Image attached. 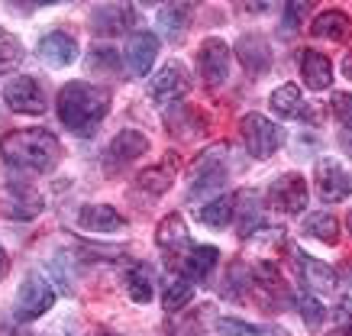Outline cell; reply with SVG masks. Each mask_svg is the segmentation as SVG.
<instances>
[{
	"mask_svg": "<svg viewBox=\"0 0 352 336\" xmlns=\"http://www.w3.org/2000/svg\"><path fill=\"white\" fill-rule=\"evenodd\" d=\"M217 330L223 336H288V330H281V326L245 324V320H236V317H220V320H217Z\"/></svg>",
	"mask_w": 352,
	"mask_h": 336,
	"instance_id": "cell-28",
	"label": "cell"
},
{
	"mask_svg": "<svg viewBox=\"0 0 352 336\" xmlns=\"http://www.w3.org/2000/svg\"><path fill=\"white\" fill-rule=\"evenodd\" d=\"M191 294H194V282L191 278H184V275H178V278L168 284V291H165L162 304H165V311H168V314H175V311H182L184 304L191 301Z\"/></svg>",
	"mask_w": 352,
	"mask_h": 336,
	"instance_id": "cell-31",
	"label": "cell"
},
{
	"mask_svg": "<svg viewBox=\"0 0 352 336\" xmlns=\"http://www.w3.org/2000/svg\"><path fill=\"white\" fill-rule=\"evenodd\" d=\"M197 68H201V78L210 87L223 85L226 75H230V45L223 39H217V36L204 39L201 52H197Z\"/></svg>",
	"mask_w": 352,
	"mask_h": 336,
	"instance_id": "cell-10",
	"label": "cell"
},
{
	"mask_svg": "<svg viewBox=\"0 0 352 336\" xmlns=\"http://www.w3.org/2000/svg\"><path fill=\"white\" fill-rule=\"evenodd\" d=\"M272 110H275L281 120L304 117V100H300V87H298V85H281L275 94H272Z\"/></svg>",
	"mask_w": 352,
	"mask_h": 336,
	"instance_id": "cell-27",
	"label": "cell"
},
{
	"mask_svg": "<svg viewBox=\"0 0 352 336\" xmlns=\"http://www.w3.org/2000/svg\"><path fill=\"white\" fill-rule=\"evenodd\" d=\"M139 191H149L152 197H159V194H165V191H168L171 188V172L168 168H146V172L139 175Z\"/></svg>",
	"mask_w": 352,
	"mask_h": 336,
	"instance_id": "cell-32",
	"label": "cell"
},
{
	"mask_svg": "<svg viewBox=\"0 0 352 336\" xmlns=\"http://www.w3.org/2000/svg\"><path fill=\"white\" fill-rule=\"evenodd\" d=\"M155 243H159V249L168 252L171 262H175L188 246H191V236H188L184 220L178 217V214H168V217L159 223V229H155Z\"/></svg>",
	"mask_w": 352,
	"mask_h": 336,
	"instance_id": "cell-19",
	"label": "cell"
},
{
	"mask_svg": "<svg viewBox=\"0 0 352 336\" xmlns=\"http://www.w3.org/2000/svg\"><path fill=\"white\" fill-rule=\"evenodd\" d=\"M55 304V291L52 284L45 282L39 271H30L26 278H23L20 291H16V320L20 324H32V320H39L45 311H52Z\"/></svg>",
	"mask_w": 352,
	"mask_h": 336,
	"instance_id": "cell-3",
	"label": "cell"
},
{
	"mask_svg": "<svg viewBox=\"0 0 352 336\" xmlns=\"http://www.w3.org/2000/svg\"><path fill=\"white\" fill-rule=\"evenodd\" d=\"M291 256H294V265H298L300 278H304V284H307V288L323 291V294H333L336 288H340V275H336L327 262L314 259V256H307V252L298 249V246H291Z\"/></svg>",
	"mask_w": 352,
	"mask_h": 336,
	"instance_id": "cell-11",
	"label": "cell"
},
{
	"mask_svg": "<svg viewBox=\"0 0 352 336\" xmlns=\"http://www.w3.org/2000/svg\"><path fill=\"white\" fill-rule=\"evenodd\" d=\"M0 210L13 220H32L43 214V197L26 185H10L3 201H0Z\"/></svg>",
	"mask_w": 352,
	"mask_h": 336,
	"instance_id": "cell-14",
	"label": "cell"
},
{
	"mask_svg": "<svg viewBox=\"0 0 352 336\" xmlns=\"http://www.w3.org/2000/svg\"><path fill=\"white\" fill-rule=\"evenodd\" d=\"M304 233H310L327 246H336L340 243V220L333 217L330 210H314V214L304 217Z\"/></svg>",
	"mask_w": 352,
	"mask_h": 336,
	"instance_id": "cell-25",
	"label": "cell"
},
{
	"mask_svg": "<svg viewBox=\"0 0 352 336\" xmlns=\"http://www.w3.org/2000/svg\"><path fill=\"white\" fill-rule=\"evenodd\" d=\"M307 181H304V175L298 172H285L278 175L275 181H272V188H268V201H272V207L275 210H281V214H300L304 207H307Z\"/></svg>",
	"mask_w": 352,
	"mask_h": 336,
	"instance_id": "cell-7",
	"label": "cell"
},
{
	"mask_svg": "<svg viewBox=\"0 0 352 336\" xmlns=\"http://www.w3.org/2000/svg\"><path fill=\"white\" fill-rule=\"evenodd\" d=\"M13 336H39V333H30V330H20V333H13Z\"/></svg>",
	"mask_w": 352,
	"mask_h": 336,
	"instance_id": "cell-38",
	"label": "cell"
},
{
	"mask_svg": "<svg viewBox=\"0 0 352 336\" xmlns=\"http://www.w3.org/2000/svg\"><path fill=\"white\" fill-rule=\"evenodd\" d=\"M330 113L342 123V130L352 133V94H346V91H333V98H330Z\"/></svg>",
	"mask_w": 352,
	"mask_h": 336,
	"instance_id": "cell-34",
	"label": "cell"
},
{
	"mask_svg": "<svg viewBox=\"0 0 352 336\" xmlns=\"http://www.w3.org/2000/svg\"><path fill=\"white\" fill-rule=\"evenodd\" d=\"M133 20H136V13L129 7H100V10L91 13V30L100 36H117L126 33Z\"/></svg>",
	"mask_w": 352,
	"mask_h": 336,
	"instance_id": "cell-23",
	"label": "cell"
},
{
	"mask_svg": "<svg viewBox=\"0 0 352 336\" xmlns=\"http://www.w3.org/2000/svg\"><path fill=\"white\" fill-rule=\"evenodd\" d=\"M197 217H201V223H207V227H230V220H233V197H217V201H210V204H204L201 210H197Z\"/></svg>",
	"mask_w": 352,
	"mask_h": 336,
	"instance_id": "cell-30",
	"label": "cell"
},
{
	"mask_svg": "<svg viewBox=\"0 0 352 336\" xmlns=\"http://www.w3.org/2000/svg\"><path fill=\"white\" fill-rule=\"evenodd\" d=\"M226 152H230V146H214V149H207L191 165V194L194 197L210 194V191H217L226 181Z\"/></svg>",
	"mask_w": 352,
	"mask_h": 336,
	"instance_id": "cell-5",
	"label": "cell"
},
{
	"mask_svg": "<svg viewBox=\"0 0 352 336\" xmlns=\"http://www.w3.org/2000/svg\"><path fill=\"white\" fill-rule=\"evenodd\" d=\"M236 55H239L243 68L252 78H262L268 68H272V49H268V43L256 33H245L243 39L236 43Z\"/></svg>",
	"mask_w": 352,
	"mask_h": 336,
	"instance_id": "cell-15",
	"label": "cell"
},
{
	"mask_svg": "<svg viewBox=\"0 0 352 336\" xmlns=\"http://www.w3.org/2000/svg\"><path fill=\"white\" fill-rule=\"evenodd\" d=\"M149 152V139L142 136L139 130H120L113 136V142L107 146V162L110 165H129L136 162L139 155Z\"/></svg>",
	"mask_w": 352,
	"mask_h": 336,
	"instance_id": "cell-18",
	"label": "cell"
},
{
	"mask_svg": "<svg viewBox=\"0 0 352 336\" xmlns=\"http://www.w3.org/2000/svg\"><path fill=\"white\" fill-rule=\"evenodd\" d=\"M217 259H220L217 246H197V243H191V246L171 262V265H178V271H182L184 278H191V282H204V278L214 271Z\"/></svg>",
	"mask_w": 352,
	"mask_h": 336,
	"instance_id": "cell-13",
	"label": "cell"
},
{
	"mask_svg": "<svg viewBox=\"0 0 352 336\" xmlns=\"http://www.w3.org/2000/svg\"><path fill=\"white\" fill-rule=\"evenodd\" d=\"M346 223H349V233H352V210H349V220H346Z\"/></svg>",
	"mask_w": 352,
	"mask_h": 336,
	"instance_id": "cell-39",
	"label": "cell"
},
{
	"mask_svg": "<svg viewBox=\"0 0 352 336\" xmlns=\"http://www.w3.org/2000/svg\"><path fill=\"white\" fill-rule=\"evenodd\" d=\"M107 113L110 91H104V87L87 85V81H72L58 91V117L81 139H91Z\"/></svg>",
	"mask_w": 352,
	"mask_h": 336,
	"instance_id": "cell-1",
	"label": "cell"
},
{
	"mask_svg": "<svg viewBox=\"0 0 352 336\" xmlns=\"http://www.w3.org/2000/svg\"><path fill=\"white\" fill-rule=\"evenodd\" d=\"M78 223L87 233H117V229L126 227V217L117 214V207H110V204H87L81 210Z\"/></svg>",
	"mask_w": 352,
	"mask_h": 336,
	"instance_id": "cell-20",
	"label": "cell"
},
{
	"mask_svg": "<svg viewBox=\"0 0 352 336\" xmlns=\"http://www.w3.org/2000/svg\"><path fill=\"white\" fill-rule=\"evenodd\" d=\"M314 181H317V191H320L323 204H342V201L352 194V175L346 172L342 162L333 159V155H323L320 162H317Z\"/></svg>",
	"mask_w": 352,
	"mask_h": 336,
	"instance_id": "cell-6",
	"label": "cell"
},
{
	"mask_svg": "<svg viewBox=\"0 0 352 336\" xmlns=\"http://www.w3.org/2000/svg\"><path fill=\"white\" fill-rule=\"evenodd\" d=\"M20 65H23V43L10 33V30L0 26V78L13 75Z\"/></svg>",
	"mask_w": 352,
	"mask_h": 336,
	"instance_id": "cell-29",
	"label": "cell"
},
{
	"mask_svg": "<svg viewBox=\"0 0 352 336\" xmlns=\"http://www.w3.org/2000/svg\"><path fill=\"white\" fill-rule=\"evenodd\" d=\"M300 75H304L310 91H327L333 85L330 58L323 52H317V49H304V55H300Z\"/></svg>",
	"mask_w": 352,
	"mask_h": 336,
	"instance_id": "cell-22",
	"label": "cell"
},
{
	"mask_svg": "<svg viewBox=\"0 0 352 336\" xmlns=\"http://www.w3.org/2000/svg\"><path fill=\"white\" fill-rule=\"evenodd\" d=\"M39 58H43L49 68H65V65H72V62L78 58V43H75V36L62 33V30H55V33L43 36V39H39Z\"/></svg>",
	"mask_w": 352,
	"mask_h": 336,
	"instance_id": "cell-16",
	"label": "cell"
},
{
	"mask_svg": "<svg viewBox=\"0 0 352 336\" xmlns=\"http://www.w3.org/2000/svg\"><path fill=\"white\" fill-rule=\"evenodd\" d=\"M3 104H7L13 113H30V117L45 113L43 87L30 75H16L13 81H7V87H3Z\"/></svg>",
	"mask_w": 352,
	"mask_h": 336,
	"instance_id": "cell-8",
	"label": "cell"
},
{
	"mask_svg": "<svg viewBox=\"0 0 352 336\" xmlns=\"http://www.w3.org/2000/svg\"><path fill=\"white\" fill-rule=\"evenodd\" d=\"M300 16H307V3H288L285 7V30L294 33L300 26Z\"/></svg>",
	"mask_w": 352,
	"mask_h": 336,
	"instance_id": "cell-35",
	"label": "cell"
},
{
	"mask_svg": "<svg viewBox=\"0 0 352 336\" xmlns=\"http://www.w3.org/2000/svg\"><path fill=\"white\" fill-rule=\"evenodd\" d=\"M155 55H159V36L155 33H133L129 36L126 49H123V58H126L129 71H133V78H142L149 75L152 62H155Z\"/></svg>",
	"mask_w": 352,
	"mask_h": 336,
	"instance_id": "cell-12",
	"label": "cell"
},
{
	"mask_svg": "<svg viewBox=\"0 0 352 336\" xmlns=\"http://www.w3.org/2000/svg\"><path fill=\"white\" fill-rule=\"evenodd\" d=\"M239 130H243L249 155H256V159H272L278 152V146L285 142L281 126L272 123L268 117H262V113H245V117L239 120Z\"/></svg>",
	"mask_w": 352,
	"mask_h": 336,
	"instance_id": "cell-4",
	"label": "cell"
},
{
	"mask_svg": "<svg viewBox=\"0 0 352 336\" xmlns=\"http://www.w3.org/2000/svg\"><path fill=\"white\" fill-rule=\"evenodd\" d=\"M342 75H346V78H352V52L346 55V58H342Z\"/></svg>",
	"mask_w": 352,
	"mask_h": 336,
	"instance_id": "cell-37",
	"label": "cell"
},
{
	"mask_svg": "<svg viewBox=\"0 0 352 336\" xmlns=\"http://www.w3.org/2000/svg\"><path fill=\"white\" fill-rule=\"evenodd\" d=\"M233 220H236V229L239 236H252L258 227H262V201H258L256 191H236L233 197Z\"/></svg>",
	"mask_w": 352,
	"mask_h": 336,
	"instance_id": "cell-17",
	"label": "cell"
},
{
	"mask_svg": "<svg viewBox=\"0 0 352 336\" xmlns=\"http://www.w3.org/2000/svg\"><path fill=\"white\" fill-rule=\"evenodd\" d=\"M0 155L13 165V168H26V172H52L58 159H62V142L55 139L49 130H13L0 139Z\"/></svg>",
	"mask_w": 352,
	"mask_h": 336,
	"instance_id": "cell-2",
	"label": "cell"
},
{
	"mask_svg": "<svg viewBox=\"0 0 352 336\" xmlns=\"http://www.w3.org/2000/svg\"><path fill=\"white\" fill-rule=\"evenodd\" d=\"M191 91V78H188V68L182 62H168V65H162V71L152 78V87H149V98L155 104H175V100H182L184 94Z\"/></svg>",
	"mask_w": 352,
	"mask_h": 336,
	"instance_id": "cell-9",
	"label": "cell"
},
{
	"mask_svg": "<svg viewBox=\"0 0 352 336\" xmlns=\"http://www.w3.org/2000/svg\"><path fill=\"white\" fill-rule=\"evenodd\" d=\"M188 23H191V7L188 3H171L159 10V30L168 43H182L188 33Z\"/></svg>",
	"mask_w": 352,
	"mask_h": 336,
	"instance_id": "cell-24",
	"label": "cell"
},
{
	"mask_svg": "<svg viewBox=\"0 0 352 336\" xmlns=\"http://www.w3.org/2000/svg\"><path fill=\"white\" fill-rule=\"evenodd\" d=\"M294 304H298V311L300 317H304V324L310 326V330H317V326L327 320V311H323V304L314 298L310 291H300L298 298H294Z\"/></svg>",
	"mask_w": 352,
	"mask_h": 336,
	"instance_id": "cell-33",
	"label": "cell"
},
{
	"mask_svg": "<svg viewBox=\"0 0 352 336\" xmlns=\"http://www.w3.org/2000/svg\"><path fill=\"white\" fill-rule=\"evenodd\" d=\"M310 33L317 39H330V43H346L352 36V16L342 10H323L314 16Z\"/></svg>",
	"mask_w": 352,
	"mask_h": 336,
	"instance_id": "cell-21",
	"label": "cell"
},
{
	"mask_svg": "<svg viewBox=\"0 0 352 336\" xmlns=\"http://www.w3.org/2000/svg\"><path fill=\"white\" fill-rule=\"evenodd\" d=\"M152 291H155V271L146 262H136L126 271V294L136 304H146V301H152Z\"/></svg>",
	"mask_w": 352,
	"mask_h": 336,
	"instance_id": "cell-26",
	"label": "cell"
},
{
	"mask_svg": "<svg viewBox=\"0 0 352 336\" xmlns=\"http://www.w3.org/2000/svg\"><path fill=\"white\" fill-rule=\"evenodd\" d=\"M7 269H10V259H7V249L0 246V282H3V275H7Z\"/></svg>",
	"mask_w": 352,
	"mask_h": 336,
	"instance_id": "cell-36",
	"label": "cell"
}]
</instances>
